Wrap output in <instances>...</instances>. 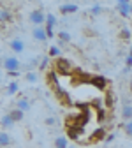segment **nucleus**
<instances>
[{"mask_svg":"<svg viewBox=\"0 0 132 148\" xmlns=\"http://www.w3.org/2000/svg\"><path fill=\"white\" fill-rule=\"evenodd\" d=\"M28 21L35 27H44L46 25V12L42 9H34L28 14Z\"/></svg>","mask_w":132,"mask_h":148,"instance_id":"nucleus-1","label":"nucleus"},{"mask_svg":"<svg viewBox=\"0 0 132 148\" xmlns=\"http://www.w3.org/2000/svg\"><path fill=\"white\" fill-rule=\"evenodd\" d=\"M55 72L56 74H69V72H72V62L69 58H64V57L56 58L55 60Z\"/></svg>","mask_w":132,"mask_h":148,"instance_id":"nucleus-2","label":"nucleus"},{"mask_svg":"<svg viewBox=\"0 0 132 148\" xmlns=\"http://www.w3.org/2000/svg\"><path fill=\"white\" fill-rule=\"evenodd\" d=\"M2 65H4V69L7 72H20V69H21V64H20V60H18L16 57H5Z\"/></svg>","mask_w":132,"mask_h":148,"instance_id":"nucleus-3","label":"nucleus"},{"mask_svg":"<svg viewBox=\"0 0 132 148\" xmlns=\"http://www.w3.org/2000/svg\"><path fill=\"white\" fill-rule=\"evenodd\" d=\"M116 11L122 18H130L132 11H130V2L129 0H118L116 2Z\"/></svg>","mask_w":132,"mask_h":148,"instance_id":"nucleus-4","label":"nucleus"},{"mask_svg":"<svg viewBox=\"0 0 132 148\" xmlns=\"http://www.w3.org/2000/svg\"><path fill=\"white\" fill-rule=\"evenodd\" d=\"M32 37H34L37 42H46V41L49 39L44 27H34V28H32Z\"/></svg>","mask_w":132,"mask_h":148,"instance_id":"nucleus-5","label":"nucleus"},{"mask_svg":"<svg viewBox=\"0 0 132 148\" xmlns=\"http://www.w3.org/2000/svg\"><path fill=\"white\" fill-rule=\"evenodd\" d=\"M90 85H93L97 90H104L107 92V79L104 76H99V74H93L92 79H90Z\"/></svg>","mask_w":132,"mask_h":148,"instance_id":"nucleus-6","label":"nucleus"},{"mask_svg":"<svg viewBox=\"0 0 132 148\" xmlns=\"http://www.w3.org/2000/svg\"><path fill=\"white\" fill-rule=\"evenodd\" d=\"M106 136H107L106 129H104V127H97L95 131H93V132L90 134L88 143H99V141H104V139H106Z\"/></svg>","mask_w":132,"mask_h":148,"instance_id":"nucleus-7","label":"nucleus"},{"mask_svg":"<svg viewBox=\"0 0 132 148\" xmlns=\"http://www.w3.org/2000/svg\"><path fill=\"white\" fill-rule=\"evenodd\" d=\"M46 81H48V85H49V88L55 92L56 88H60V85H58V74L55 72V69H51V71H48V74H46Z\"/></svg>","mask_w":132,"mask_h":148,"instance_id":"nucleus-8","label":"nucleus"},{"mask_svg":"<svg viewBox=\"0 0 132 148\" xmlns=\"http://www.w3.org/2000/svg\"><path fill=\"white\" fill-rule=\"evenodd\" d=\"M78 9H79V5H78L76 2H67V4H62V5H60V12H62L64 16L78 12Z\"/></svg>","mask_w":132,"mask_h":148,"instance_id":"nucleus-9","label":"nucleus"},{"mask_svg":"<svg viewBox=\"0 0 132 148\" xmlns=\"http://www.w3.org/2000/svg\"><path fill=\"white\" fill-rule=\"evenodd\" d=\"M55 97L58 99V102H62V104H70V99H69V94L60 86V88H56L55 90Z\"/></svg>","mask_w":132,"mask_h":148,"instance_id":"nucleus-10","label":"nucleus"},{"mask_svg":"<svg viewBox=\"0 0 132 148\" xmlns=\"http://www.w3.org/2000/svg\"><path fill=\"white\" fill-rule=\"evenodd\" d=\"M9 46H11V49L14 53H23L25 51V42L21 39H11L9 41Z\"/></svg>","mask_w":132,"mask_h":148,"instance_id":"nucleus-11","label":"nucleus"},{"mask_svg":"<svg viewBox=\"0 0 132 148\" xmlns=\"http://www.w3.org/2000/svg\"><path fill=\"white\" fill-rule=\"evenodd\" d=\"M9 21H12V12L7 11V9H0V23L5 25Z\"/></svg>","mask_w":132,"mask_h":148,"instance_id":"nucleus-12","label":"nucleus"},{"mask_svg":"<svg viewBox=\"0 0 132 148\" xmlns=\"http://www.w3.org/2000/svg\"><path fill=\"white\" fill-rule=\"evenodd\" d=\"M122 118L125 122H130L132 120V106L130 104H123V108H122Z\"/></svg>","mask_w":132,"mask_h":148,"instance_id":"nucleus-13","label":"nucleus"},{"mask_svg":"<svg viewBox=\"0 0 132 148\" xmlns=\"http://www.w3.org/2000/svg\"><path fill=\"white\" fill-rule=\"evenodd\" d=\"M18 90H20V83H18L16 79H12V81H9V83H7V90H5V94H7V95H14Z\"/></svg>","mask_w":132,"mask_h":148,"instance_id":"nucleus-14","label":"nucleus"},{"mask_svg":"<svg viewBox=\"0 0 132 148\" xmlns=\"http://www.w3.org/2000/svg\"><path fill=\"white\" fill-rule=\"evenodd\" d=\"M9 115H11V118H12L14 122H21V120L25 118V113H23L21 109H18V108L11 109V111H9Z\"/></svg>","mask_w":132,"mask_h":148,"instance_id":"nucleus-15","label":"nucleus"},{"mask_svg":"<svg viewBox=\"0 0 132 148\" xmlns=\"http://www.w3.org/2000/svg\"><path fill=\"white\" fill-rule=\"evenodd\" d=\"M16 108H18V109H21L23 113H25V111H30V102H28V99H27V97L18 99V102H16Z\"/></svg>","mask_w":132,"mask_h":148,"instance_id":"nucleus-16","label":"nucleus"},{"mask_svg":"<svg viewBox=\"0 0 132 148\" xmlns=\"http://www.w3.org/2000/svg\"><path fill=\"white\" fill-rule=\"evenodd\" d=\"M55 148H69V138L65 136L55 138Z\"/></svg>","mask_w":132,"mask_h":148,"instance_id":"nucleus-17","label":"nucleus"},{"mask_svg":"<svg viewBox=\"0 0 132 148\" xmlns=\"http://www.w3.org/2000/svg\"><path fill=\"white\" fill-rule=\"evenodd\" d=\"M0 125H2L4 129H11L12 125H14V120L11 118V115L7 113V115H4L2 118H0Z\"/></svg>","mask_w":132,"mask_h":148,"instance_id":"nucleus-18","label":"nucleus"},{"mask_svg":"<svg viewBox=\"0 0 132 148\" xmlns=\"http://www.w3.org/2000/svg\"><path fill=\"white\" fill-rule=\"evenodd\" d=\"M25 79H27V83H37L39 81V74L35 71H27L25 72Z\"/></svg>","mask_w":132,"mask_h":148,"instance_id":"nucleus-19","label":"nucleus"},{"mask_svg":"<svg viewBox=\"0 0 132 148\" xmlns=\"http://www.w3.org/2000/svg\"><path fill=\"white\" fill-rule=\"evenodd\" d=\"M60 53H62V51H60V48L53 44V46H49V49H48V57H51V58H55V60H56V58H60Z\"/></svg>","mask_w":132,"mask_h":148,"instance_id":"nucleus-20","label":"nucleus"},{"mask_svg":"<svg viewBox=\"0 0 132 148\" xmlns=\"http://www.w3.org/2000/svg\"><path fill=\"white\" fill-rule=\"evenodd\" d=\"M12 143V138L7 132H0V146H9Z\"/></svg>","mask_w":132,"mask_h":148,"instance_id":"nucleus-21","label":"nucleus"},{"mask_svg":"<svg viewBox=\"0 0 132 148\" xmlns=\"http://www.w3.org/2000/svg\"><path fill=\"white\" fill-rule=\"evenodd\" d=\"M120 39H122V41H132V32H130L127 27H123V28L120 30Z\"/></svg>","mask_w":132,"mask_h":148,"instance_id":"nucleus-22","label":"nucleus"},{"mask_svg":"<svg viewBox=\"0 0 132 148\" xmlns=\"http://www.w3.org/2000/svg\"><path fill=\"white\" fill-rule=\"evenodd\" d=\"M113 102H115V97H113V92H106V97H104V104H106V109L107 108H113Z\"/></svg>","mask_w":132,"mask_h":148,"instance_id":"nucleus-23","label":"nucleus"},{"mask_svg":"<svg viewBox=\"0 0 132 148\" xmlns=\"http://www.w3.org/2000/svg\"><path fill=\"white\" fill-rule=\"evenodd\" d=\"M58 39H60V42H70L72 41V35L69 32L62 30V32H58Z\"/></svg>","mask_w":132,"mask_h":148,"instance_id":"nucleus-24","label":"nucleus"},{"mask_svg":"<svg viewBox=\"0 0 132 148\" xmlns=\"http://www.w3.org/2000/svg\"><path fill=\"white\" fill-rule=\"evenodd\" d=\"M90 14L92 16H101L102 14V5L101 4H93L92 9H90Z\"/></svg>","mask_w":132,"mask_h":148,"instance_id":"nucleus-25","label":"nucleus"},{"mask_svg":"<svg viewBox=\"0 0 132 148\" xmlns=\"http://www.w3.org/2000/svg\"><path fill=\"white\" fill-rule=\"evenodd\" d=\"M123 132L129 136V138H132V120L130 122H125L123 123Z\"/></svg>","mask_w":132,"mask_h":148,"instance_id":"nucleus-26","label":"nucleus"},{"mask_svg":"<svg viewBox=\"0 0 132 148\" xmlns=\"http://www.w3.org/2000/svg\"><path fill=\"white\" fill-rule=\"evenodd\" d=\"M106 115H107V109H106V108L97 109V120H99V122H104V120H106Z\"/></svg>","mask_w":132,"mask_h":148,"instance_id":"nucleus-27","label":"nucleus"},{"mask_svg":"<svg viewBox=\"0 0 132 148\" xmlns=\"http://www.w3.org/2000/svg\"><path fill=\"white\" fill-rule=\"evenodd\" d=\"M48 64H49V58H48V57H44L42 60H39V69H41V71H44V69L48 67Z\"/></svg>","mask_w":132,"mask_h":148,"instance_id":"nucleus-28","label":"nucleus"},{"mask_svg":"<svg viewBox=\"0 0 132 148\" xmlns=\"http://www.w3.org/2000/svg\"><path fill=\"white\" fill-rule=\"evenodd\" d=\"M125 67L132 69V57H130V55H125Z\"/></svg>","mask_w":132,"mask_h":148,"instance_id":"nucleus-29","label":"nucleus"},{"mask_svg":"<svg viewBox=\"0 0 132 148\" xmlns=\"http://www.w3.org/2000/svg\"><path fill=\"white\" fill-rule=\"evenodd\" d=\"M115 138H116V134H113V132H111V134H107V136H106V139H104V141H106V143H113V141H115Z\"/></svg>","mask_w":132,"mask_h":148,"instance_id":"nucleus-30","label":"nucleus"},{"mask_svg":"<svg viewBox=\"0 0 132 148\" xmlns=\"http://www.w3.org/2000/svg\"><path fill=\"white\" fill-rule=\"evenodd\" d=\"M55 123H56V120H55L53 116H48V118H46V125H49V127H53Z\"/></svg>","mask_w":132,"mask_h":148,"instance_id":"nucleus-31","label":"nucleus"},{"mask_svg":"<svg viewBox=\"0 0 132 148\" xmlns=\"http://www.w3.org/2000/svg\"><path fill=\"white\" fill-rule=\"evenodd\" d=\"M129 90H130V94H132V79L129 81Z\"/></svg>","mask_w":132,"mask_h":148,"instance_id":"nucleus-32","label":"nucleus"},{"mask_svg":"<svg viewBox=\"0 0 132 148\" xmlns=\"http://www.w3.org/2000/svg\"><path fill=\"white\" fill-rule=\"evenodd\" d=\"M129 55H130V57H132V46H130V49H129Z\"/></svg>","mask_w":132,"mask_h":148,"instance_id":"nucleus-33","label":"nucleus"},{"mask_svg":"<svg viewBox=\"0 0 132 148\" xmlns=\"http://www.w3.org/2000/svg\"><path fill=\"white\" fill-rule=\"evenodd\" d=\"M130 11H132V2H130Z\"/></svg>","mask_w":132,"mask_h":148,"instance_id":"nucleus-34","label":"nucleus"},{"mask_svg":"<svg viewBox=\"0 0 132 148\" xmlns=\"http://www.w3.org/2000/svg\"><path fill=\"white\" fill-rule=\"evenodd\" d=\"M69 148H74V146H69Z\"/></svg>","mask_w":132,"mask_h":148,"instance_id":"nucleus-35","label":"nucleus"}]
</instances>
